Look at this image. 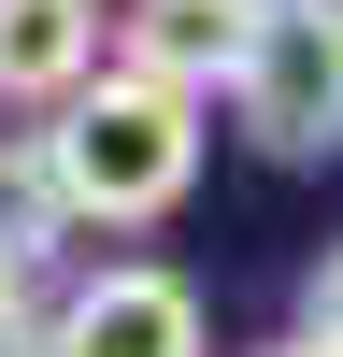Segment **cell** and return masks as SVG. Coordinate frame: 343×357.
I'll return each mask as SVG.
<instances>
[{
    "label": "cell",
    "mask_w": 343,
    "mask_h": 357,
    "mask_svg": "<svg viewBox=\"0 0 343 357\" xmlns=\"http://www.w3.org/2000/svg\"><path fill=\"white\" fill-rule=\"evenodd\" d=\"M43 186H57V215H86V229H158L172 200L200 186V100L158 86V72H100L43 129Z\"/></svg>",
    "instance_id": "1"
},
{
    "label": "cell",
    "mask_w": 343,
    "mask_h": 357,
    "mask_svg": "<svg viewBox=\"0 0 343 357\" xmlns=\"http://www.w3.org/2000/svg\"><path fill=\"white\" fill-rule=\"evenodd\" d=\"M229 114L257 158H343V0H272Z\"/></svg>",
    "instance_id": "2"
},
{
    "label": "cell",
    "mask_w": 343,
    "mask_h": 357,
    "mask_svg": "<svg viewBox=\"0 0 343 357\" xmlns=\"http://www.w3.org/2000/svg\"><path fill=\"white\" fill-rule=\"evenodd\" d=\"M200 286L158 272V257H114V272H86L72 301L43 314V357H200Z\"/></svg>",
    "instance_id": "3"
},
{
    "label": "cell",
    "mask_w": 343,
    "mask_h": 357,
    "mask_svg": "<svg viewBox=\"0 0 343 357\" xmlns=\"http://www.w3.org/2000/svg\"><path fill=\"white\" fill-rule=\"evenodd\" d=\"M257 29H272V0H129L114 15V72H158L186 100H215V86H243Z\"/></svg>",
    "instance_id": "4"
},
{
    "label": "cell",
    "mask_w": 343,
    "mask_h": 357,
    "mask_svg": "<svg viewBox=\"0 0 343 357\" xmlns=\"http://www.w3.org/2000/svg\"><path fill=\"white\" fill-rule=\"evenodd\" d=\"M100 86V0H0V100L72 114Z\"/></svg>",
    "instance_id": "5"
},
{
    "label": "cell",
    "mask_w": 343,
    "mask_h": 357,
    "mask_svg": "<svg viewBox=\"0 0 343 357\" xmlns=\"http://www.w3.org/2000/svg\"><path fill=\"white\" fill-rule=\"evenodd\" d=\"M300 329H314V343H329V357H343V243H329V257H314V286H300Z\"/></svg>",
    "instance_id": "6"
},
{
    "label": "cell",
    "mask_w": 343,
    "mask_h": 357,
    "mask_svg": "<svg viewBox=\"0 0 343 357\" xmlns=\"http://www.w3.org/2000/svg\"><path fill=\"white\" fill-rule=\"evenodd\" d=\"M257 357H329V343H314V329H286V343H257Z\"/></svg>",
    "instance_id": "7"
}]
</instances>
